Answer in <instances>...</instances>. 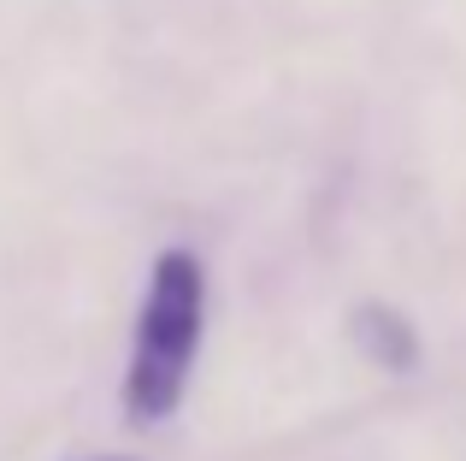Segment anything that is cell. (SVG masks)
I'll return each mask as SVG.
<instances>
[{
	"instance_id": "6da1fadb",
	"label": "cell",
	"mask_w": 466,
	"mask_h": 461,
	"mask_svg": "<svg viewBox=\"0 0 466 461\" xmlns=\"http://www.w3.org/2000/svg\"><path fill=\"white\" fill-rule=\"evenodd\" d=\"M201 308H207L201 261L183 249H166L154 261L137 355H130V373H125V408L137 420H166L183 403L189 361H195V343H201Z\"/></svg>"
}]
</instances>
